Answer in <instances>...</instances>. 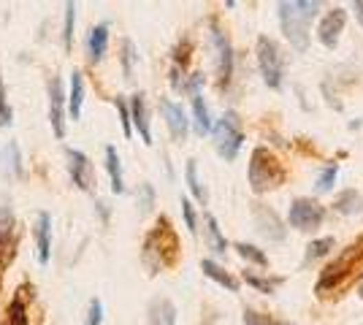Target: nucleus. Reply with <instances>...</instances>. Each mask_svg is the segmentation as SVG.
Returning a JSON list of instances; mask_svg holds the SVG:
<instances>
[{
  "label": "nucleus",
  "instance_id": "obj_1",
  "mask_svg": "<svg viewBox=\"0 0 363 325\" xmlns=\"http://www.w3.org/2000/svg\"><path fill=\"white\" fill-rule=\"evenodd\" d=\"M320 3H307V0H293V3H279V25L285 38L290 41V47L296 52H307L309 49V27L312 19L318 16Z\"/></svg>",
  "mask_w": 363,
  "mask_h": 325
},
{
  "label": "nucleus",
  "instance_id": "obj_2",
  "mask_svg": "<svg viewBox=\"0 0 363 325\" xmlns=\"http://www.w3.org/2000/svg\"><path fill=\"white\" fill-rule=\"evenodd\" d=\"M179 258V238L171 231L168 220L160 217L157 228L146 236L144 241V263L149 266V274H157L166 266H174Z\"/></svg>",
  "mask_w": 363,
  "mask_h": 325
},
{
  "label": "nucleus",
  "instance_id": "obj_3",
  "mask_svg": "<svg viewBox=\"0 0 363 325\" xmlns=\"http://www.w3.org/2000/svg\"><path fill=\"white\" fill-rule=\"evenodd\" d=\"M247 177H250V187L261 195V192H269V190L282 185L287 171H285V166L279 163V157L274 152H269L266 146H258L250 157Z\"/></svg>",
  "mask_w": 363,
  "mask_h": 325
},
{
  "label": "nucleus",
  "instance_id": "obj_4",
  "mask_svg": "<svg viewBox=\"0 0 363 325\" xmlns=\"http://www.w3.org/2000/svg\"><path fill=\"white\" fill-rule=\"evenodd\" d=\"M214 133V149L217 155L226 160V163H233L239 149H241V141H244V131H241V120L236 111H226L220 117V122L212 128Z\"/></svg>",
  "mask_w": 363,
  "mask_h": 325
},
{
  "label": "nucleus",
  "instance_id": "obj_5",
  "mask_svg": "<svg viewBox=\"0 0 363 325\" xmlns=\"http://www.w3.org/2000/svg\"><path fill=\"white\" fill-rule=\"evenodd\" d=\"M258 65H261L263 82L272 90H279L282 87V54H279L276 41L269 38V36H261L258 38Z\"/></svg>",
  "mask_w": 363,
  "mask_h": 325
},
{
  "label": "nucleus",
  "instance_id": "obj_6",
  "mask_svg": "<svg viewBox=\"0 0 363 325\" xmlns=\"http://www.w3.org/2000/svg\"><path fill=\"white\" fill-rule=\"evenodd\" d=\"M322 220H325V209L320 206L318 201H312V198H296L290 203L287 223L296 231H315V228L322 225Z\"/></svg>",
  "mask_w": 363,
  "mask_h": 325
},
{
  "label": "nucleus",
  "instance_id": "obj_7",
  "mask_svg": "<svg viewBox=\"0 0 363 325\" xmlns=\"http://www.w3.org/2000/svg\"><path fill=\"white\" fill-rule=\"evenodd\" d=\"M65 160H68V174L74 179V185L85 192H90L92 185H95V177H92V166L90 157L79 149H65Z\"/></svg>",
  "mask_w": 363,
  "mask_h": 325
},
{
  "label": "nucleus",
  "instance_id": "obj_8",
  "mask_svg": "<svg viewBox=\"0 0 363 325\" xmlns=\"http://www.w3.org/2000/svg\"><path fill=\"white\" fill-rule=\"evenodd\" d=\"M212 44L217 49V79H220V87H226L233 76V47L217 25H212Z\"/></svg>",
  "mask_w": 363,
  "mask_h": 325
},
{
  "label": "nucleus",
  "instance_id": "obj_9",
  "mask_svg": "<svg viewBox=\"0 0 363 325\" xmlns=\"http://www.w3.org/2000/svg\"><path fill=\"white\" fill-rule=\"evenodd\" d=\"M344 22H347V11H344V8H333L331 14H325L318 27L320 44L325 49H336L339 36H342V30H344Z\"/></svg>",
  "mask_w": 363,
  "mask_h": 325
},
{
  "label": "nucleus",
  "instance_id": "obj_10",
  "mask_svg": "<svg viewBox=\"0 0 363 325\" xmlns=\"http://www.w3.org/2000/svg\"><path fill=\"white\" fill-rule=\"evenodd\" d=\"M160 111H163V117H166V125H168V131H171L174 141L187 139V128H190V122H187V117H184V111H182L179 103L163 98V100H160Z\"/></svg>",
  "mask_w": 363,
  "mask_h": 325
},
{
  "label": "nucleus",
  "instance_id": "obj_11",
  "mask_svg": "<svg viewBox=\"0 0 363 325\" xmlns=\"http://www.w3.org/2000/svg\"><path fill=\"white\" fill-rule=\"evenodd\" d=\"M49 100H52V109H49L52 131H54L57 139H65V125H63V103H65V93H63V82H60V79H52V82H49Z\"/></svg>",
  "mask_w": 363,
  "mask_h": 325
},
{
  "label": "nucleus",
  "instance_id": "obj_12",
  "mask_svg": "<svg viewBox=\"0 0 363 325\" xmlns=\"http://www.w3.org/2000/svg\"><path fill=\"white\" fill-rule=\"evenodd\" d=\"M36 249H38V263L46 266L52 258V217L49 212H38L36 220Z\"/></svg>",
  "mask_w": 363,
  "mask_h": 325
},
{
  "label": "nucleus",
  "instance_id": "obj_13",
  "mask_svg": "<svg viewBox=\"0 0 363 325\" xmlns=\"http://www.w3.org/2000/svg\"><path fill=\"white\" fill-rule=\"evenodd\" d=\"M131 125L138 131L144 144H152V131H149V114H146V100L144 95L136 93L131 98Z\"/></svg>",
  "mask_w": 363,
  "mask_h": 325
},
{
  "label": "nucleus",
  "instance_id": "obj_14",
  "mask_svg": "<svg viewBox=\"0 0 363 325\" xmlns=\"http://www.w3.org/2000/svg\"><path fill=\"white\" fill-rule=\"evenodd\" d=\"M255 225H258V231L263 233L266 238H272V241H282L285 238V228L276 220V214H274L272 209L261 206V203L255 206Z\"/></svg>",
  "mask_w": 363,
  "mask_h": 325
},
{
  "label": "nucleus",
  "instance_id": "obj_15",
  "mask_svg": "<svg viewBox=\"0 0 363 325\" xmlns=\"http://www.w3.org/2000/svg\"><path fill=\"white\" fill-rule=\"evenodd\" d=\"M149 325H177V306L168 298H155L149 304Z\"/></svg>",
  "mask_w": 363,
  "mask_h": 325
},
{
  "label": "nucleus",
  "instance_id": "obj_16",
  "mask_svg": "<svg viewBox=\"0 0 363 325\" xmlns=\"http://www.w3.org/2000/svg\"><path fill=\"white\" fill-rule=\"evenodd\" d=\"M106 171L111 177V192L114 195H122L125 192V179H122V163H120V155L117 149L109 144L106 146Z\"/></svg>",
  "mask_w": 363,
  "mask_h": 325
},
{
  "label": "nucleus",
  "instance_id": "obj_17",
  "mask_svg": "<svg viewBox=\"0 0 363 325\" xmlns=\"http://www.w3.org/2000/svg\"><path fill=\"white\" fill-rule=\"evenodd\" d=\"M106 47H109V25H98L92 27L90 36H87V52H90L92 63H100V57L106 54Z\"/></svg>",
  "mask_w": 363,
  "mask_h": 325
},
{
  "label": "nucleus",
  "instance_id": "obj_18",
  "mask_svg": "<svg viewBox=\"0 0 363 325\" xmlns=\"http://www.w3.org/2000/svg\"><path fill=\"white\" fill-rule=\"evenodd\" d=\"M192 114H195V133L198 136L212 133V117H209V109H206L201 93H192Z\"/></svg>",
  "mask_w": 363,
  "mask_h": 325
},
{
  "label": "nucleus",
  "instance_id": "obj_19",
  "mask_svg": "<svg viewBox=\"0 0 363 325\" xmlns=\"http://www.w3.org/2000/svg\"><path fill=\"white\" fill-rule=\"evenodd\" d=\"M201 271H204V274H206L209 279H214L217 284L228 287L230 293H236V290H239V282L230 277V274H228L223 266H217L214 260H201Z\"/></svg>",
  "mask_w": 363,
  "mask_h": 325
},
{
  "label": "nucleus",
  "instance_id": "obj_20",
  "mask_svg": "<svg viewBox=\"0 0 363 325\" xmlns=\"http://www.w3.org/2000/svg\"><path fill=\"white\" fill-rule=\"evenodd\" d=\"M82 103H85V82H82V74L74 71L71 74V98H68V109H71L74 120L82 117Z\"/></svg>",
  "mask_w": 363,
  "mask_h": 325
},
{
  "label": "nucleus",
  "instance_id": "obj_21",
  "mask_svg": "<svg viewBox=\"0 0 363 325\" xmlns=\"http://www.w3.org/2000/svg\"><path fill=\"white\" fill-rule=\"evenodd\" d=\"M0 163H3V168H6L8 177H22V157H19V146H16L14 141L3 146Z\"/></svg>",
  "mask_w": 363,
  "mask_h": 325
},
{
  "label": "nucleus",
  "instance_id": "obj_22",
  "mask_svg": "<svg viewBox=\"0 0 363 325\" xmlns=\"http://www.w3.org/2000/svg\"><path fill=\"white\" fill-rule=\"evenodd\" d=\"M204 223H206V233H209V244H212V249L217 252V255H226L228 252V241L223 231H220V225H217V220H214V214H204Z\"/></svg>",
  "mask_w": 363,
  "mask_h": 325
},
{
  "label": "nucleus",
  "instance_id": "obj_23",
  "mask_svg": "<svg viewBox=\"0 0 363 325\" xmlns=\"http://www.w3.org/2000/svg\"><path fill=\"white\" fill-rule=\"evenodd\" d=\"M0 325H30L28 323V315H25V301L19 295L6 306V317H3Z\"/></svg>",
  "mask_w": 363,
  "mask_h": 325
},
{
  "label": "nucleus",
  "instance_id": "obj_24",
  "mask_svg": "<svg viewBox=\"0 0 363 325\" xmlns=\"http://www.w3.org/2000/svg\"><path fill=\"white\" fill-rule=\"evenodd\" d=\"M333 209H336L339 214H355V212L361 209V195H358L355 190H347V192H342V195L336 198Z\"/></svg>",
  "mask_w": 363,
  "mask_h": 325
},
{
  "label": "nucleus",
  "instance_id": "obj_25",
  "mask_svg": "<svg viewBox=\"0 0 363 325\" xmlns=\"http://www.w3.org/2000/svg\"><path fill=\"white\" fill-rule=\"evenodd\" d=\"M333 249V238L331 236H325V238H318V241H312L309 247H307V258H304V266H309V263H315L320 258H325L328 252Z\"/></svg>",
  "mask_w": 363,
  "mask_h": 325
},
{
  "label": "nucleus",
  "instance_id": "obj_26",
  "mask_svg": "<svg viewBox=\"0 0 363 325\" xmlns=\"http://www.w3.org/2000/svg\"><path fill=\"white\" fill-rule=\"evenodd\" d=\"M187 187H190V192L201 201V203H206V190L201 185V179H198V166H195V160H187Z\"/></svg>",
  "mask_w": 363,
  "mask_h": 325
},
{
  "label": "nucleus",
  "instance_id": "obj_27",
  "mask_svg": "<svg viewBox=\"0 0 363 325\" xmlns=\"http://www.w3.org/2000/svg\"><path fill=\"white\" fill-rule=\"evenodd\" d=\"M236 252L244 258V260H252L255 266H269V258L258 249V247H252V244H244V241H239L236 244Z\"/></svg>",
  "mask_w": 363,
  "mask_h": 325
},
{
  "label": "nucleus",
  "instance_id": "obj_28",
  "mask_svg": "<svg viewBox=\"0 0 363 325\" xmlns=\"http://www.w3.org/2000/svg\"><path fill=\"white\" fill-rule=\"evenodd\" d=\"M244 282H247V284H252V287H255V290H261V293H269V295L276 290V284H282V279L279 277L276 279H263V277H258V274H252V271H244Z\"/></svg>",
  "mask_w": 363,
  "mask_h": 325
},
{
  "label": "nucleus",
  "instance_id": "obj_29",
  "mask_svg": "<svg viewBox=\"0 0 363 325\" xmlns=\"http://www.w3.org/2000/svg\"><path fill=\"white\" fill-rule=\"evenodd\" d=\"M241 323L244 325H293V323H285V320H276V317H269V315H261L255 309H244Z\"/></svg>",
  "mask_w": 363,
  "mask_h": 325
},
{
  "label": "nucleus",
  "instance_id": "obj_30",
  "mask_svg": "<svg viewBox=\"0 0 363 325\" xmlns=\"http://www.w3.org/2000/svg\"><path fill=\"white\" fill-rule=\"evenodd\" d=\"M74 19H76V5L68 3V5H65V27H63L65 49H71V44H74Z\"/></svg>",
  "mask_w": 363,
  "mask_h": 325
},
{
  "label": "nucleus",
  "instance_id": "obj_31",
  "mask_svg": "<svg viewBox=\"0 0 363 325\" xmlns=\"http://www.w3.org/2000/svg\"><path fill=\"white\" fill-rule=\"evenodd\" d=\"M114 106H117V111H120L122 133H125V139H131V136H133V125H131V109H128V103H125L122 98H117V100H114Z\"/></svg>",
  "mask_w": 363,
  "mask_h": 325
},
{
  "label": "nucleus",
  "instance_id": "obj_32",
  "mask_svg": "<svg viewBox=\"0 0 363 325\" xmlns=\"http://www.w3.org/2000/svg\"><path fill=\"white\" fill-rule=\"evenodd\" d=\"M14 236H16L14 233V214L8 209H0V244L14 238Z\"/></svg>",
  "mask_w": 363,
  "mask_h": 325
},
{
  "label": "nucleus",
  "instance_id": "obj_33",
  "mask_svg": "<svg viewBox=\"0 0 363 325\" xmlns=\"http://www.w3.org/2000/svg\"><path fill=\"white\" fill-rule=\"evenodd\" d=\"M336 177H339V168H336V166H328V168L320 174L318 192H328V190H333V185H336Z\"/></svg>",
  "mask_w": 363,
  "mask_h": 325
},
{
  "label": "nucleus",
  "instance_id": "obj_34",
  "mask_svg": "<svg viewBox=\"0 0 363 325\" xmlns=\"http://www.w3.org/2000/svg\"><path fill=\"white\" fill-rule=\"evenodd\" d=\"M182 214H184V225H187V231L198 233V217H195V209H192V203L187 201V198H182Z\"/></svg>",
  "mask_w": 363,
  "mask_h": 325
},
{
  "label": "nucleus",
  "instance_id": "obj_35",
  "mask_svg": "<svg viewBox=\"0 0 363 325\" xmlns=\"http://www.w3.org/2000/svg\"><path fill=\"white\" fill-rule=\"evenodd\" d=\"M11 120H14V111H11L8 100H6V87H3V79H0V128L11 125Z\"/></svg>",
  "mask_w": 363,
  "mask_h": 325
},
{
  "label": "nucleus",
  "instance_id": "obj_36",
  "mask_svg": "<svg viewBox=\"0 0 363 325\" xmlns=\"http://www.w3.org/2000/svg\"><path fill=\"white\" fill-rule=\"evenodd\" d=\"M103 323V304L98 298L90 301V312H87V323L85 325H100Z\"/></svg>",
  "mask_w": 363,
  "mask_h": 325
},
{
  "label": "nucleus",
  "instance_id": "obj_37",
  "mask_svg": "<svg viewBox=\"0 0 363 325\" xmlns=\"http://www.w3.org/2000/svg\"><path fill=\"white\" fill-rule=\"evenodd\" d=\"M136 49H133V44L131 41H122V63H125V76L131 79V74H133V54Z\"/></svg>",
  "mask_w": 363,
  "mask_h": 325
},
{
  "label": "nucleus",
  "instance_id": "obj_38",
  "mask_svg": "<svg viewBox=\"0 0 363 325\" xmlns=\"http://www.w3.org/2000/svg\"><path fill=\"white\" fill-rule=\"evenodd\" d=\"M152 201H155V190L149 185H141V212H149Z\"/></svg>",
  "mask_w": 363,
  "mask_h": 325
},
{
  "label": "nucleus",
  "instance_id": "obj_39",
  "mask_svg": "<svg viewBox=\"0 0 363 325\" xmlns=\"http://www.w3.org/2000/svg\"><path fill=\"white\" fill-rule=\"evenodd\" d=\"M353 11H355V16H358V22H361L363 27V3L358 0V3H353Z\"/></svg>",
  "mask_w": 363,
  "mask_h": 325
},
{
  "label": "nucleus",
  "instance_id": "obj_40",
  "mask_svg": "<svg viewBox=\"0 0 363 325\" xmlns=\"http://www.w3.org/2000/svg\"><path fill=\"white\" fill-rule=\"evenodd\" d=\"M361 295H363V287H361Z\"/></svg>",
  "mask_w": 363,
  "mask_h": 325
}]
</instances>
